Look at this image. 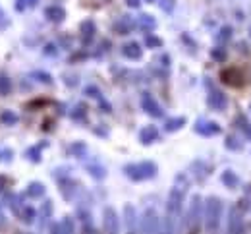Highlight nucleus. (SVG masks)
<instances>
[{
    "mask_svg": "<svg viewBox=\"0 0 251 234\" xmlns=\"http://www.w3.org/2000/svg\"><path fill=\"white\" fill-rule=\"evenodd\" d=\"M184 124H186V118H170V120H166L164 130H166V132H176V130H180Z\"/></svg>",
    "mask_w": 251,
    "mask_h": 234,
    "instance_id": "f3484780",
    "label": "nucleus"
},
{
    "mask_svg": "<svg viewBox=\"0 0 251 234\" xmlns=\"http://www.w3.org/2000/svg\"><path fill=\"white\" fill-rule=\"evenodd\" d=\"M209 107L214 109V111H224L228 107L226 95L222 91H218V89H211V93H209Z\"/></svg>",
    "mask_w": 251,
    "mask_h": 234,
    "instance_id": "6e6552de",
    "label": "nucleus"
},
{
    "mask_svg": "<svg viewBox=\"0 0 251 234\" xmlns=\"http://www.w3.org/2000/svg\"><path fill=\"white\" fill-rule=\"evenodd\" d=\"M160 234H174V217H172V215H168V217L164 219V225H162Z\"/></svg>",
    "mask_w": 251,
    "mask_h": 234,
    "instance_id": "b1692460",
    "label": "nucleus"
},
{
    "mask_svg": "<svg viewBox=\"0 0 251 234\" xmlns=\"http://www.w3.org/2000/svg\"><path fill=\"white\" fill-rule=\"evenodd\" d=\"M137 27H141V29H145V31H153L154 27H156V21H154V18L153 16H139L137 18Z\"/></svg>",
    "mask_w": 251,
    "mask_h": 234,
    "instance_id": "dca6fc26",
    "label": "nucleus"
},
{
    "mask_svg": "<svg viewBox=\"0 0 251 234\" xmlns=\"http://www.w3.org/2000/svg\"><path fill=\"white\" fill-rule=\"evenodd\" d=\"M250 33H251V29H250Z\"/></svg>",
    "mask_w": 251,
    "mask_h": 234,
    "instance_id": "c9c22d12",
    "label": "nucleus"
},
{
    "mask_svg": "<svg viewBox=\"0 0 251 234\" xmlns=\"http://www.w3.org/2000/svg\"><path fill=\"white\" fill-rule=\"evenodd\" d=\"M228 234H244V213L240 205H232L228 213Z\"/></svg>",
    "mask_w": 251,
    "mask_h": 234,
    "instance_id": "20e7f679",
    "label": "nucleus"
},
{
    "mask_svg": "<svg viewBox=\"0 0 251 234\" xmlns=\"http://www.w3.org/2000/svg\"><path fill=\"white\" fill-rule=\"evenodd\" d=\"M195 132L201 136H216L220 134V126L216 122H209V120H197L195 124Z\"/></svg>",
    "mask_w": 251,
    "mask_h": 234,
    "instance_id": "9d476101",
    "label": "nucleus"
},
{
    "mask_svg": "<svg viewBox=\"0 0 251 234\" xmlns=\"http://www.w3.org/2000/svg\"><path fill=\"white\" fill-rule=\"evenodd\" d=\"M0 227H4V213L0 211Z\"/></svg>",
    "mask_w": 251,
    "mask_h": 234,
    "instance_id": "473e14b6",
    "label": "nucleus"
},
{
    "mask_svg": "<svg viewBox=\"0 0 251 234\" xmlns=\"http://www.w3.org/2000/svg\"><path fill=\"white\" fill-rule=\"evenodd\" d=\"M174 6H176V0H160V8L164 10V12H174Z\"/></svg>",
    "mask_w": 251,
    "mask_h": 234,
    "instance_id": "bb28decb",
    "label": "nucleus"
},
{
    "mask_svg": "<svg viewBox=\"0 0 251 234\" xmlns=\"http://www.w3.org/2000/svg\"><path fill=\"white\" fill-rule=\"evenodd\" d=\"M47 18H49L50 21H54V23H60V21H64V18H66V10L62 8V6H49L47 8Z\"/></svg>",
    "mask_w": 251,
    "mask_h": 234,
    "instance_id": "4468645a",
    "label": "nucleus"
},
{
    "mask_svg": "<svg viewBox=\"0 0 251 234\" xmlns=\"http://www.w3.org/2000/svg\"><path fill=\"white\" fill-rule=\"evenodd\" d=\"M141 107L145 109V113L147 115H151V117L154 118H162V109H160V105L153 99V95H149V93H143V97H141Z\"/></svg>",
    "mask_w": 251,
    "mask_h": 234,
    "instance_id": "0eeeda50",
    "label": "nucleus"
},
{
    "mask_svg": "<svg viewBox=\"0 0 251 234\" xmlns=\"http://www.w3.org/2000/svg\"><path fill=\"white\" fill-rule=\"evenodd\" d=\"M230 39H232V27H230V25H224V27L218 31L216 41L222 45V43H226V41H230Z\"/></svg>",
    "mask_w": 251,
    "mask_h": 234,
    "instance_id": "412c9836",
    "label": "nucleus"
},
{
    "mask_svg": "<svg viewBox=\"0 0 251 234\" xmlns=\"http://www.w3.org/2000/svg\"><path fill=\"white\" fill-rule=\"evenodd\" d=\"M201 219V197L199 195H193L192 199V205H190V215H188V225L192 229H195L199 225Z\"/></svg>",
    "mask_w": 251,
    "mask_h": 234,
    "instance_id": "1a4fd4ad",
    "label": "nucleus"
},
{
    "mask_svg": "<svg viewBox=\"0 0 251 234\" xmlns=\"http://www.w3.org/2000/svg\"><path fill=\"white\" fill-rule=\"evenodd\" d=\"M126 223H128L130 234H134V229H135V211H134L132 205H126Z\"/></svg>",
    "mask_w": 251,
    "mask_h": 234,
    "instance_id": "6ab92c4d",
    "label": "nucleus"
},
{
    "mask_svg": "<svg viewBox=\"0 0 251 234\" xmlns=\"http://www.w3.org/2000/svg\"><path fill=\"white\" fill-rule=\"evenodd\" d=\"M124 173L132 180H147L156 175V165L154 163H137V165H126Z\"/></svg>",
    "mask_w": 251,
    "mask_h": 234,
    "instance_id": "f03ea898",
    "label": "nucleus"
},
{
    "mask_svg": "<svg viewBox=\"0 0 251 234\" xmlns=\"http://www.w3.org/2000/svg\"><path fill=\"white\" fill-rule=\"evenodd\" d=\"M126 2H128L130 8H139V4H141L139 0H126Z\"/></svg>",
    "mask_w": 251,
    "mask_h": 234,
    "instance_id": "2f4dec72",
    "label": "nucleus"
},
{
    "mask_svg": "<svg viewBox=\"0 0 251 234\" xmlns=\"http://www.w3.org/2000/svg\"><path fill=\"white\" fill-rule=\"evenodd\" d=\"M222 79H224V83H228V85H242V72L240 70H236V68H230V70H224L222 72Z\"/></svg>",
    "mask_w": 251,
    "mask_h": 234,
    "instance_id": "9b49d317",
    "label": "nucleus"
},
{
    "mask_svg": "<svg viewBox=\"0 0 251 234\" xmlns=\"http://www.w3.org/2000/svg\"><path fill=\"white\" fill-rule=\"evenodd\" d=\"M130 27H132V21L128 20V16H124V18H122V20L116 23V29L120 31V35H128Z\"/></svg>",
    "mask_w": 251,
    "mask_h": 234,
    "instance_id": "4be33fe9",
    "label": "nucleus"
},
{
    "mask_svg": "<svg viewBox=\"0 0 251 234\" xmlns=\"http://www.w3.org/2000/svg\"><path fill=\"white\" fill-rule=\"evenodd\" d=\"M43 194H45V186L43 184H31L29 190H27V195H31V197H39Z\"/></svg>",
    "mask_w": 251,
    "mask_h": 234,
    "instance_id": "5701e85b",
    "label": "nucleus"
},
{
    "mask_svg": "<svg viewBox=\"0 0 251 234\" xmlns=\"http://www.w3.org/2000/svg\"><path fill=\"white\" fill-rule=\"evenodd\" d=\"M25 2H29V4H31V6H33V4H37V2H39V0H25Z\"/></svg>",
    "mask_w": 251,
    "mask_h": 234,
    "instance_id": "72a5a7b5",
    "label": "nucleus"
},
{
    "mask_svg": "<svg viewBox=\"0 0 251 234\" xmlns=\"http://www.w3.org/2000/svg\"><path fill=\"white\" fill-rule=\"evenodd\" d=\"M120 231V221H118V215L112 207H106L104 209V233L106 234H118Z\"/></svg>",
    "mask_w": 251,
    "mask_h": 234,
    "instance_id": "423d86ee",
    "label": "nucleus"
},
{
    "mask_svg": "<svg viewBox=\"0 0 251 234\" xmlns=\"http://www.w3.org/2000/svg\"><path fill=\"white\" fill-rule=\"evenodd\" d=\"M226 147H228V149H234V151H238V149H242V143H240V141H238L234 136H230V137L226 139Z\"/></svg>",
    "mask_w": 251,
    "mask_h": 234,
    "instance_id": "393cba45",
    "label": "nucleus"
},
{
    "mask_svg": "<svg viewBox=\"0 0 251 234\" xmlns=\"http://www.w3.org/2000/svg\"><path fill=\"white\" fill-rule=\"evenodd\" d=\"M81 35H83V41L85 43H89L93 39V35H95V23L91 20H87V21L81 23Z\"/></svg>",
    "mask_w": 251,
    "mask_h": 234,
    "instance_id": "2eb2a0df",
    "label": "nucleus"
},
{
    "mask_svg": "<svg viewBox=\"0 0 251 234\" xmlns=\"http://www.w3.org/2000/svg\"><path fill=\"white\" fill-rule=\"evenodd\" d=\"M141 234H160V221L154 209H147L141 219Z\"/></svg>",
    "mask_w": 251,
    "mask_h": 234,
    "instance_id": "39448f33",
    "label": "nucleus"
},
{
    "mask_svg": "<svg viewBox=\"0 0 251 234\" xmlns=\"http://www.w3.org/2000/svg\"><path fill=\"white\" fill-rule=\"evenodd\" d=\"M12 89V83L8 78H0V95H6Z\"/></svg>",
    "mask_w": 251,
    "mask_h": 234,
    "instance_id": "a878e982",
    "label": "nucleus"
},
{
    "mask_svg": "<svg viewBox=\"0 0 251 234\" xmlns=\"http://www.w3.org/2000/svg\"><path fill=\"white\" fill-rule=\"evenodd\" d=\"M149 2H153V0H149Z\"/></svg>",
    "mask_w": 251,
    "mask_h": 234,
    "instance_id": "f704fd0d",
    "label": "nucleus"
},
{
    "mask_svg": "<svg viewBox=\"0 0 251 234\" xmlns=\"http://www.w3.org/2000/svg\"><path fill=\"white\" fill-rule=\"evenodd\" d=\"M2 122H6V124H16V122H18V117L12 115V113H4V115H2Z\"/></svg>",
    "mask_w": 251,
    "mask_h": 234,
    "instance_id": "c756f323",
    "label": "nucleus"
},
{
    "mask_svg": "<svg viewBox=\"0 0 251 234\" xmlns=\"http://www.w3.org/2000/svg\"><path fill=\"white\" fill-rule=\"evenodd\" d=\"M222 217V201L218 197H209L205 203V227L207 231H216Z\"/></svg>",
    "mask_w": 251,
    "mask_h": 234,
    "instance_id": "f257e3e1",
    "label": "nucleus"
},
{
    "mask_svg": "<svg viewBox=\"0 0 251 234\" xmlns=\"http://www.w3.org/2000/svg\"><path fill=\"white\" fill-rule=\"evenodd\" d=\"M122 55L130 60H139L141 55H143V51H141V47L137 43H128V45L122 47Z\"/></svg>",
    "mask_w": 251,
    "mask_h": 234,
    "instance_id": "ddd939ff",
    "label": "nucleus"
},
{
    "mask_svg": "<svg viewBox=\"0 0 251 234\" xmlns=\"http://www.w3.org/2000/svg\"><path fill=\"white\" fill-rule=\"evenodd\" d=\"M33 76H37V78H41V81H45V83H50V81H52V79H50V76H49V74H43V72H41V74H33Z\"/></svg>",
    "mask_w": 251,
    "mask_h": 234,
    "instance_id": "7c9ffc66",
    "label": "nucleus"
},
{
    "mask_svg": "<svg viewBox=\"0 0 251 234\" xmlns=\"http://www.w3.org/2000/svg\"><path fill=\"white\" fill-rule=\"evenodd\" d=\"M145 45H147V47H160L162 41H160L158 37H154V35H147V37H145Z\"/></svg>",
    "mask_w": 251,
    "mask_h": 234,
    "instance_id": "cd10ccee",
    "label": "nucleus"
},
{
    "mask_svg": "<svg viewBox=\"0 0 251 234\" xmlns=\"http://www.w3.org/2000/svg\"><path fill=\"white\" fill-rule=\"evenodd\" d=\"M158 139V130L154 128V126H145L141 132H139V141L143 143V145H149L153 141H156Z\"/></svg>",
    "mask_w": 251,
    "mask_h": 234,
    "instance_id": "f8f14e48",
    "label": "nucleus"
},
{
    "mask_svg": "<svg viewBox=\"0 0 251 234\" xmlns=\"http://www.w3.org/2000/svg\"><path fill=\"white\" fill-rule=\"evenodd\" d=\"M182 203H184V190L176 186V188L170 190L168 199H166V211H168V215L176 217L182 211Z\"/></svg>",
    "mask_w": 251,
    "mask_h": 234,
    "instance_id": "7ed1b4c3",
    "label": "nucleus"
},
{
    "mask_svg": "<svg viewBox=\"0 0 251 234\" xmlns=\"http://www.w3.org/2000/svg\"><path fill=\"white\" fill-rule=\"evenodd\" d=\"M250 111H251V107H250Z\"/></svg>",
    "mask_w": 251,
    "mask_h": 234,
    "instance_id": "e433bc0d",
    "label": "nucleus"
},
{
    "mask_svg": "<svg viewBox=\"0 0 251 234\" xmlns=\"http://www.w3.org/2000/svg\"><path fill=\"white\" fill-rule=\"evenodd\" d=\"M222 182H224L228 188H236V186L240 184V178L236 176V173L226 171V173H222Z\"/></svg>",
    "mask_w": 251,
    "mask_h": 234,
    "instance_id": "a211bd4d",
    "label": "nucleus"
},
{
    "mask_svg": "<svg viewBox=\"0 0 251 234\" xmlns=\"http://www.w3.org/2000/svg\"><path fill=\"white\" fill-rule=\"evenodd\" d=\"M236 124H238V128L244 132V136L248 137V139H251V124L246 120L244 117H238L236 118Z\"/></svg>",
    "mask_w": 251,
    "mask_h": 234,
    "instance_id": "aec40b11",
    "label": "nucleus"
},
{
    "mask_svg": "<svg viewBox=\"0 0 251 234\" xmlns=\"http://www.w3.org/2000/svg\"><path fill=\"white\" fill-rule=\"evenodd\" d=\"M211 57H212V58H214V60H218V62H222V60L226 58V51L218 47V49H214V51L211 53Z\"/></svg>",
    "mask_w": 251,
    "mask_h": 234,
    "instance_id": "c85d7f7f",
    "label": "nucleus"
}]
</instances>
